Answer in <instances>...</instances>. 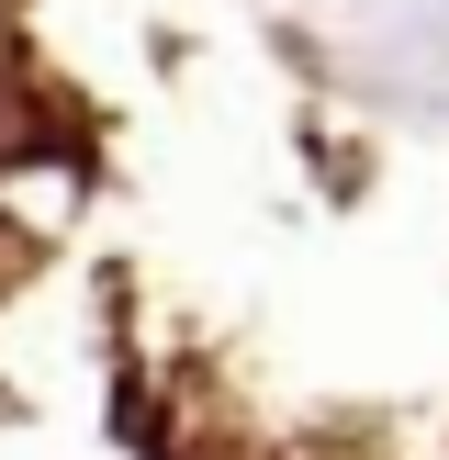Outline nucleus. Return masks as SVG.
I'll list each match as a JSON object with an SVG mask.
<instances>
[]
</instances>
